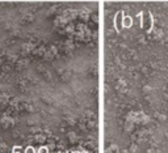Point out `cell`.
<instances>
[{
    "mask_svg": "<svg viewBox=\"0 0 168 153\" xmlns=\"http://www.w3.org/2000/svg\"><path fill=\"white\" fill-rule=\"evenodd\" d=\"M101 153H168V3L101 4Z\"/></svg>",
    "mask_w": 168,
    "mask_h": 153,
    "instance_id": "7a4b0ae2",
    "label": "cell"
},
{
    "mask_svg": "<svg viewBox=\"0 0 168 153\" xmlns=\"http://www.w3.org/2000/svg\"><path fill=\"white\" fill-rule=\"evenodd\" d=\"M0 153H101L97 3H0Z\"/></svg>",
    "mask_w": 168,
    "mask_h": 153,
    "instance_id": "6da1fadb",
    "label": "cell"
}]
</instances>
